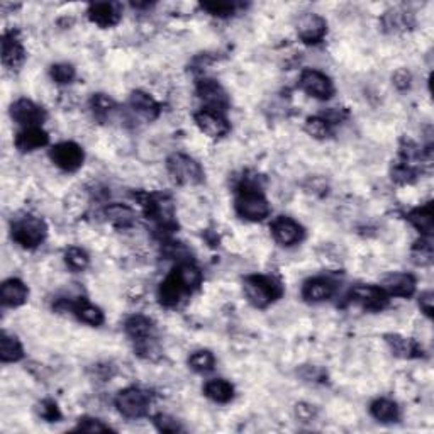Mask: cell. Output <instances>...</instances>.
I'll return each mask as SVG.
<instances>
[{
	"label": "cell",
	"instance_id": "cell-1",
	"mask_svg": "<svg viewBox=\"0 0 434 434\" xmlns=\"http://www.w3.org/2000/svg\"><path fill=\"white\" fill-rule=\"evenodd\" d=\"M243 288H245L248 300L260 309L275 302L283 293V287L280 282L267 275L246 276L245 282H243Z\"/></svg>",
	"mask_w": 434,
	"mask_h": 434
},
{
	"label": "cell",
	"instance_id": "cell-2",
	"mask_svg": "<svg viewBox=\"0 0 434 434\" xmlns=\"http://www.w3.org/2000/svg\"><path fill=\"white\" fill-rule=\"evenodd\" d=\"M236 212L248 221H263L270 214V204L255 187H243L236 198Z\"/></svg>",
	"mask_w": 434,
	"mask_h": 434
},
{
	"label": "cell",
	"instance_id": "cell-3",
	"mask_svg": "<svg viewBox=\"0 0 434 434\" xmlns=\"http://www.w3.org/2000/svg\"><path fill=\"white\" fill-rule=\"evenodd\" d=\"M48 234V227L44 221L38 217H23L12 224V238L23 248L32 250L44 241Z\"/></svg>",
	"mask_w": 434,
	"mask_h": 434
},
{
	"label": "cell",
	"instance_id": "cell-4",
	"mask_svg": "<svg viewBox=\"0 0 434 434\" xmlns=\"http://www.w3.org/2000/svg\"><path fill=\"white\" fill-rule=\"evenodd\" d=\"M167 167L173 180L180 185H197L204 180V172L196 160L187 155H172L167 161Z\"/></svg>",
	"mask_w": 434,
	"mask_h": 434
},
{
	"label": "cell",
	"instance_id": "cell-5",
	"mask_svg": "<svg viewBox=\"0 0 434 434\" xmlns=\"http://www.w3.org/2000/svg\"><path fill=\"white\" fill-rule=\"evenodd\" d=\"M115 407L122 416L129 417V419H138V417L146 416L148 409H150V397L141 388H124L115 397Z\"/></svg>",
	"mask_w": 434,
	"mask_h": 434
},
{
	"label": "cell",
	"instance_id": "cell-6",
	"mask_svg": "<svg viewBox=\"0 0 434 434\" xmlns=\"http://www.w3.org/2000/svg\"><path fill=\"white\" fill-rule=\"evenodd\" d=\"M299 85L305 94L314 98H319V101H329L334 94V85L331 78L317 70H304Z\"/></svg>",
	"mask_w": 434,
	"mask_h": 434
},
{
	"label": "cell",
	"instance_id": "cell-7",
	"mask_svg": "<svg viewBox=\"0 0 434 434\" xmlns=\"http://www.w3.org/2000/svg\"><path fill=\"white\" fill-rule=\"evenodd\" d=\"M351 300L355 304L362 305L363 309L369 311H382L388 305V293L382 287H374V285H358L350 293Z\"/></svg>",
	"mask_w": 434,
	"mask_h": 434
},
{
	"label": "cell",
	"instance_id": "cell-8",
	"mask_svg": "<svg viewBox=\"0 0 434 434\" xmlns=\"http://www.w3.org/2000/svg\"><path fill=\"white\" fill-rule=\"evenodd\" d=\"M51 160L56 167H60L65 172H75L84 163L85 155L84 150L77 143L65 141L56 144L51 150Z\"/></svg>",
	"mask_w": 434,
	"mask_h": 434
},
{
	"label": "cell",
	"instance_id": "cell-9",
	"mask_svg": "<svg viewBox=\"0 0 434 434\" xmlns=\"http://www.w3.org/2000/svg\"><path fill=\"white\" fill-rule=\"evenodd\" d=\"M326 32H328V23L324 18L314 12L300 15L299 23H297V34L304 41L305 44H317L324 39Z\"/></svg>",
	"mask_w": 434,
	"mask_h": 434
},
{
	"label": "cell",
	"instance_id": "cell-10",
	"mask_svg": "<svg viewBox=\"0 0 434 434\" xmlns=\"http://www.w3.org/2000/svg\"><path fill=\"white\" fill-rule=\"evenodd\" d=\"M11 115L15 122L24 127H41L46 119V113L43 107L34 104L29 98H19L11 107Z\"/></svg>",
	"mask_w": 434,
	"mask_h": 434
},
{
	"label": "cell",
	"instance_id": "cell-11",
	"mask_svg": "<svg viewBox=\"0 0 434 434\" xmlns=\"http://www.w3.org/2000/svg\"><path fill=\"white\" fill-rule=\"evenodd\" d=\"M197 95L205 104V109L222 113V110H226L227 107H229V97H227L226 90L222 89L216 80H210V78L198 82Z\"/></svg>",
	"mask_w": 434,
	"mask_h": 434
},
{
	"label": "cell",
	"instance_id": "cell-12",
	"mask_svg": "<svg viewBox=\"0 0 434 434\" xmlns=\"http://www.w3.org/2000/svg\"><path fill=\"white\" fill-rule=\"evenodd\" d=\"M272 234H274L275 241L283 246H292L300 243L305 236L304 227L295 222L291 217L280 216L272 222Z\"/></svg>",
	"mask_w": 434,
	"mask_h": 434
},
{
	"label": "cell",
	"instance_id": "cell-13",
	"mask_svg": "<svg viewBox=\"0 0 434 434\" xmlns=\"http://www.w3.org/2000/svg\"><path fill=\"white\" fill-rule=\"evenodd\" d=\"M196 122L200 127L202 132L210 136V138H224L231 131L229 122L222 115V113H216L210 109H202L196 114Z\"/></svg>",
	"mask_w": 434,
	"mask_h": 434
},
{
	"label": "cell",
	"instance_id": "cell-14",
	"mask_svg": "<svg viewBox=\"0 0 434 434\" xmlns=\"http://www.w3.org/2000/svg\"><path fill=\"white\" fill-rule=\"evenodd\" d=\"M89 19L101 27L115 26L121 19V9L117 4L98 2L89 7Z\"/></svg>",
	"mask_w": 434,
	"mask_h": 434
},
{
	"label": "cell",
	"instance_id": "cell-15",
	"mask_svg": "<svg viewBox=\"0 0 434 434\" xmlns=\"http://www.w3.org/2000/svg\"><path fill=\"white\" fill-rule=\"evenodd\" d=\"M26 58L23 43L18 38V32L9 31L2 38V63L9 68H18Z\"/></svg>",
	"mask_w": 434,
	"mask_h": 434
},
{
	"label": "cell",
	"instance_id": "cell-16",
	"mask_svg": "<svg viewBox=\"0 0 434 434\" xmlns=\"http://www.w3.org/2000/svg\"><path fill=\"white\" fill-rule=\"evenodd\" d=\"M383 291L394 297H411L416 292V279L409 274H392L383 280Z\"/></svg>",
	"mask_w": 434,
	"mask_h": 434
},
{
	"label": "cell",
	"instance_id": "cell-17",
	"mask_svg": "<svg viewBox=\"0 0 434 434\" xmlns=\"http://www.w3.org/2000/svg\"><path fill=\"white\" fill-rule=\"evenodd\" d=\"M29 291L26 283L20 282L19 279H9L2 283L0 288V299H2L4 305L9 307H19L27 300Z\"/></svg>",
	"mask_w": 434,
	"mask_h": 434
},
{
	"label": "cell",
	"instance_id": "cell-18",
	"mask_svg": "<svg viewBox=\"0 0 434 434\" xmlns=\"http://www.w3.org/2000/svg\"><path fill=\"white\" fill-rule=\"evenodd\" d=\"M49 143V136L48 132L41 127H26L24 131H20L15 138V148L19 151L27 153V151H34L38 148L46 146Z\"/></svg>",
	"mask_w": 434,
	"mask_h": 434
},
{
	"label": "cell",
	"instance_id": "cell-19",
	"mask_svg": "<svg viewBox=\"0 0 434 434\" xmlns=\"http://www.w3.org/2000/svg\"><path fill=\"white\" fill-rule=\"evenodd\" d=\"M334 285L328 279H311L304 283L302 287V297L307 302H322L333 297Z\"/></svg>",
	"mask_w": 434,
	"mask_h": 434
},
{
	"label": "cell",
	"instance_id": "cell-20",
	"mask_svg": "<svg viewBox=\"0 0 434 434\" xmlns=\"http://www.w3.org/2000/svg\"><path fill=\"white\" fill-rule=\"evenodd\" d=\"M153 322L144 316H132L126 322V333L129 334L131 340L138 343V346L146 345L153 340Z\"/></svg>",
	"mask_w": 434,
	"mask_h": 434
},
{
	"label": "cell",
	"instance_id": "cell-21",
	"mask_svg": "<svg viewBox=\"0 0 434 434\" xmlns=\"http://www.w3.org/2000/svg\"><path fill=\"white\" fill-rule=\"evenodd\" d=\"M129 104L132 107V110H136L139 115H143L144 119L148 121H155L160 114V106L155 98L150 97L148 94L141 92V90H136V92L131 94Z\"/></svg>",
	"mask_w": 434,
	"mask_h": 434
},
{
	"label": "cell",
	"instance_id": "cell-22",
	"mask_svg": "<svg viewBox=\"0 0 434 434\" xmlns=\"http://www.w3.org/2000/svg\"><path fill=\"white\" fill-rule=\"evenodd\" d=\"M409 221L411 224L419 231L421 234H424L426 238H431L434 233V212H433V204L423 205V208H417L409 212Z\"/></svg>",
	"mask_w": 434,
	"mask_h": 434
},
{
	"label": "cell",
	"instance_id": "cell-23",
	"mask_svg": "<svg viewBox=\"0 0 434 434\" xmlns=\"http://www.w3.org/2000/svg\"><path fill=\"white\" fill-rule=\"evenodd\" d=\"M173 276L177 279V282L181 285L185 292H192L198 288V285L202 282V274L200 270L193 263H181L175 268Z\"/></svg>",
	"mask_w": 434,
	"mask_h": 434
},
{
	"label": "cell",
	"instance_id": "cell-24",
	"mask_svg": "<svg viewBox=\"0 0 434 434\" xmlns=\"http://www.w3.org/2000/svg\"><path fill=\"white\" fill-rule=\"evenodd\" d=\"M106 216L107 221L110 224L119 227V229H127V227H132L136 222V214L132 212L131 208L122 204H113L106 209Z\"/></svg>",
	"mask_w": 434,
	"mask_h": 434
},
{
	"label": "cell",
	"instance_id": "cell-25",
	"mask_svg": "<svg viewBox=\"0 0 434 434\" xmlns=\"http://www.w3.org/2000/svg\"><path fill=\"white\" fill-rule=\"evenodd\" d=\"M370 414L375 417V419L380 421V423H397L400 417L399 406L394 402V400L388 399H378L371 404L370 407Z\"/></svg>",
	"mask_w": 434,
	"mask_h": 434
},
{
	"label": "cell",
	"instance_id": "cell-26",
	"mask_svg": "<svg viewBox=\"0 0 434 434\" xmlns=\"http://www.w3.org/2000/svg\"><path fill=\"white\" fill-rule=\"evenodd\" d=\"M204 394L208 395L210 400H214V402L226 404L234 397V387L231 385L227 380L216 378V380H210V382L205 383Z\"/></svg>",
	"mask_w": 434,
	"mask_h": 434
},
{
	"label": "cell",
	"instance_id": "cell-27",
	"mask_svg": "<svg viewBox=\"0 0 434 434\" xmlns=\"http://www.w3.org/2000/svg\"><path fill=\"white\" fill-rule=\"evenodd\" d=\"M184 293L185 291L181 288V285L177 282V279L173 275L168 276V279L160 285V300L161 304L167 305V307H175V305L180 302Z\"/></svg>",
	"mask_w": 434,
	"mask_h": 434
},
{
	"label": "cell",
	"instance_id": "cell-28",
	"mask_svg": "<svg viewBox=\"0 0 434 434\" xmlns=\"http://www.w3.org/2000/svg\"><path fill=\"white\" fill-rule=\"evenodd\" d=\"M73 312L82 322L90 326H101L104 322V312L98 307H95L94 304L87 302V300H78L77 304L72 305Z\"/></svg>",
	"mask_w": 434,
	"mask_h": 434
},
{
	"label": "cell",
	"instance_id": "cell-29",
	"mask_svg": "<svg viewBox=\"0 0 434 434\" xmlns=\"http://www.w3.org/2000/svg\"><path fill=\"white\" fill-rule=\"evenodd\" d=\"M23 357V345H20L18 338L4 333L2 340H0V359H2L4 363H14L19 362Z\"/></svg>",
	"mask_w": 434,
	"mask_h": 434
},
{
	"label": "cell",
	"instance_id": "cell-30",
	"mask_svg": "<svg viewBox=\"0 0 434 434\" xmlns=\"http://www.w3.org/2000/svg\"><path fill=\"white\" fill-rule=\"evenodd\" d=\"M387 343L392 346L395 355L404 358H412V357H419V353H423V350L416 345L412 340H406V338L400 336H387Z\"/></svg>",
	"mask_w": 434,
	"mask_h": 434
},
{
	"label": "cell",
	"instance_id": "cell-31",
	"mask_svg": "<svg viewBox=\"0 0 434 434\" xmlns=\"http://www.w3.org/2000/svg\"><path fill=\"white\" fill-rule=\"evenodd\" d=\"M214 363H216V358H214V355L208 350L196 351V353L190 355L189 358L190 369L193 371H198V374H205V371L212 370Z\"/></svg>",
	"mask_w": 434,
	"mask_h": 434
},
{
	"label": "cell",
	"instance_id": "cell-32",
	"mask_svg": "<svg viewBox=\"0 0 434 434\" xmlns=\"http://www.w3.org/2000/svg\"><path fill=\"white\" fill-rule=\"evenodd\" d=\"M65 262L72 270L82 272L89 267V255L82 248L72 246L65 251Z\"/></svg>",
	"mask_w": 434,
	"mask_h": 434
},
{
	"label": "cell",
	"instance_id": "cell-33",
	"mask_svg": "<svg viewBox=\"0 0 434 434\" xmlns=\"http://www.w3.org/2000/svg\"><path fill=\"white\" fill-rule=\"evenodd\" d=\"M305 132L316 139H326L329 136V122L324 117H309L305 121Z\"/></svg>",
	"mask_w": 434,
	"mask_h": 434
},
{
	"label": "cell",
	"instance_id": "cell-34",
	"mask_svg": "<svg viewBox=\"0 0 434 434\" xmlns=\"http://www.w3.org/2000/svg\"><path fill=\"white\" fill-rule=\"evenodd\" d=\"M412 256H414V262L421 267L433 263V245L429 238H423L419 243H416Z\"/></svg>",
	"mask_w": 434,
	"mask_h": 434
},
{
	"label": "cell",
	"instance_id": "cell-35",
	"mask_svg": "<svg viewBox=\"0 0 434 434\" xmlns=\"http://www.w3.org/2000/svg\"><path fill=\"white\" fill-rule=\"evenodd\" d=\"M90 106H92L94 114L101 119L106 117V115H109L115 109V104H114L113 98H109L104 94L94 95L92 101H90Z\"/></svg>",
	"mask_w": 434,
	"mask_h": 434
},
{
	"label": "cell",
	"instance_id": "cell-36",
	"mask_svg": "<svg viewBox=\"0 0 434 434\" xmlns=\"http://www.w3.org/2000/svg\"><path fill=\"white\" fill-rule=\"evenodd\" d=\"M202 9L208 11L209 14L217 15V18H226V15H231L234 11H236V4L234 2H204L202 4Z\"/></svg>",
	"mask_w": 434,
	"mask_h": 434
},
{
	"label": "cell",
	"instance_id": "cell-37",
	"mask_svg": "<svg viewBox=\"0 0 434 434\" xmlns=\"http://www.w3.org/2000/svg\"><path fill=\"white\" fill-rule=\"evenodd\" d=\"M51 78L56 84H70L75 78V68L68 63H60L51 66Z\"/></svg>",
	"mask_w": 434,
	"mask_h": 434
},
{
	"label": "cell",
	"instance_id": "cell-38",
	"mask_svg": "<svg viewBox=\"0 0 434 434\" xmlns=\"http://www.w3.org/2000/svg\"><path fill=\"white\" fill-rule=\"evenodd\" d=\"M38 411H39V416L43 417V419H46L48 423H56V421H60V417H61V412H60V409H58L55 400H49V399L43 400V402L39 404Z\"/></svg>",
	"mask_w": 434,
	"mask_h": 434
},
{
	"label": "cell",
	"instance_id": "cell-39",
	"mask_svg": "<svg viewBox=\"0 0 434 434\" xmlns=\"http://www.w3.org/2000/svg\"><path fill=\"white\" fill-rule=\"evenodd\" d=\"M77 431H84V433H104L110 431L109 426L102 424L98 419H92V417H82L80 423L77 426Z\"/></svg>",
	"mask_w": 434,
	"mask_h": 434
},
{
	"label": "cell",
	"instance_id": "cell-40",
	"mask_svg": "<svg viewBox=\"0 0 434 434\" xmlns=\"http://www.w3.org/2000/svg\"><path fill=\"white\" fill-rule=\"evenodd\" d=\"M155 424H156V428H158L160 431H163V433H179V431H181L180 424L177 423L175 419H172L170 416L160 414L155 419Z\"/></svg>",
	"mask_w": 434,
	"mask_h": 434
},
{
	"label": "cell",
	"instance_id": "cell-41",
	"mask_svg": "<svg viewBox=\"0 0 434 434\" xmlns=\"http://www.w3.org/2000/svg\"><path fill=\"white\" fill-rule=\"evenodd\" d=\"M433 305H434V293L431 291L421 293L419 307H421V311H423L428 317L433 316Z\"/></svg>",
	"mask_w": 434,
	"mask_h": 434
},
{
	"label": "cell",
	"instance_id": "cell-42",
	"mask_svg": "<svg viewBox=\"0 0 434 434\" xmlns=\"http://www.w3.org/2000/svg\"><path fill=\"white\" fill-rule=\"evenodd\" d=\"M411 73L407 72V70H399V72H395V75H394V84H395V87L397 89H400V90H406V89H409V87H411Z\"/></svg>",
	"mask_w": 434,
	"mask_h": 434
}]
</instances>
